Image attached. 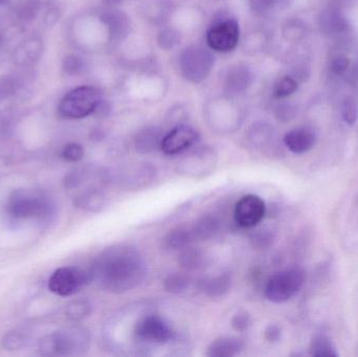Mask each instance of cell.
<instances>
[{
	"instance_id": "1f68e13d",
	"label": "cell",
	"mask_w": 358,
	"mask_h": 357,
	"mask_svg": "<svg viewBox=\"0 0 358 357\" xmlns=\"http://www.w3.org/2000/svg\"><path fill=\"white\" fill-rule=\"evenodd\" d=\"M21 87V81L15 75L0 78V102L14 96Z\"/></svg>"
},
{
	"instance_id": "f6af8a7d",
	"label": "cell",
	"mask_w": 358,
	"mask_h": 357,
	"mask_svg": "<svg viewBox=\"0 0 358 357\" xmlns=\"http://www.w3.org/2000/svg\"><path fill=\"white\" fill-rule=\"evenodd\" d=\"M349 65H350V62H349V59L347 57L338 56L332 61L331 69L334 73L341 75L349 68Z\"/></svg>"
},
{
	"instance_id": "44dd1931",
	"label": "cell",
	"mask_w": 358,
	"mask_h": 357,
	"mask_svg": "<svg viewBox=\"0 0 358 357\" xmlns=\"http://www.w3.org/2000/svg\"><path fill=\"white\" fill-rule=\"evenodd\" d=\"M231 280L229 275L206 277L198 280L197 287L202 293L210 298H220L231 289Z\"/></svg>"
},
{
	"instance_id": "b9f144b4",
	"label": "cell",
	"mask_w": 358,
	"mask_h": 357,
	"mask_svg": "<svg viewBox=\"0 0 358 357\" xmlns=\"http://www.w3.org/2000/svg\"><path fill=\"white\" fill-rule=\"evenodd\" d=\"M231 324L234 330L238 331V333H244L248 330L250 325V314L245 312H238L231 318Z\"/></svg>"
},
{
	"instance_id": "30bf717a",
	"label": "cell",
	"mask_w": 358,
	"mask_h": 357,
	"mask_svg": "<svg viewBox=\"0 0 358 357\" xmlns=\"http://www.w3.org/2000/svg\"><path fill=\"white\" fill-rule=\"evenodd\" d=\"M217 165V154L210 147H200L179 161L178 171L192 178L210 175Z\"/></svg>"
},
{
	"instance_id": "5b68a950",
	"label": "cell",
	"mask_w": 358,
	"mask_h": 357,
	"mask_svg": "<svg viewBox=\"0 0 358 357\" xmlns=\"http://www.w3.org/2000/svg\"><path fill=\"white\" fill-rule=\"evenodd\" d=\"M239 40L240 27L237 19L227 12L217 13L206 29V41L208 48L227 54L236 50Z\"/></svg>"
},
{
	"instance_id": "d590c367",
	"label": "cell",
	"mask_w": 358,
	"mask_h": 357,
	"mask_svg": "<svg viewBox=\"0 0 358 357\" xmlns=\"http://www.w3.org/2000/svg\"><path fill=\"white\" fill-rule=\"evenodd\" d=\"M311 354L315 357H336V348L328 340L319 339L311 346Z\"/></svg>"
},
{
	"instance_id": "4316f807",
	"label": "cell",
	"mask_w": 358,
	"mask_h": 357,
	"mask_svg": "<svg viewBox=\"0 0 358 357\" xmlns=\"http://www.w3.org/2000/svg\"><path fill=\"white\" fill-rule=\"evenodd\" d=\"M322 29L325 33H342L349 29L347 19L338 10H325L321 17Z\"/></svg>"
},
{
	"instance_id": "ac0fdd59",
	"label": "cell",
	"mask_w": 358,
	"mask_h": 357,
	"mask_svg": "<svg viewBox=\"0 0 358 357\" xmlns=\"http://www.w3.org/2000/svg\"><path fill=\"white\" fill-rule=\"evenodd\" d=\"M43 43L39 38H29L15 50L14 62L18 66H31L39 61Z\"/></svg>"
},
{
	"instance_id": "f546056e",
	"label": "cell",
	"mask_w": 358,
	"mask_h": 357,
	"mask_svg": "<svg viewBox=\"0 0 358 357\" xmlns=\"http://www.w3.org/2000/svg\"><path fill=\"white\" fill-rule=\"evenodd\" d=\"M298 82L292 75H285L278 80L273 86V94L275 99H284L294 94L298 89Z\"/></svg>"
},
{
	"instance_id": "ba28073f",
	"label": "cell",
	"mask_w": 358,
	"mask_h": 357,
	"mask_svg": "<svg viewBox=\"0 0 358 357\" xmlns=\"http://www.w3.org/2000/svg\"><path fill=\"white\" fill-rule=\"evenodd\" d=\"M90 283H92L90 270L77 266H65L52 272L48 286L50 293L59 297H71Z\"/></svg>"
},
{
	"instance_id": "d6986e66",
	"label": "cell",
	"mask_w": 358,
	"mask_h": 357,
	"mask_svg": "<svg viewBox=\"0 0 358 357\" xmlns=\"http://www.w3.org/2000/svg\"><path fill=\"white\" fill-rule=\"evenodd\" d=\"M107 197L102 189L86 191L73 196L76 207L86 213H99L107 205Z\"/></svg>"
},
{
	"instance_id": "bcb514c9",
	"label": "cell",
	"mask_w": 358,
	"mask_h": 357,
	"mask_svg": "<svg viewBox=\"0 0 358 357\" xmlns=\"http://www.w3.org/2000/svg\"><path fill=\"white\" fill-rule=\"evenodd\" d=\"M282 337V330L277 325H269L266 329H265L264 337L269 343H275L279 342Z\"/></svg>"
},
{
	"instance_id": "d4e9b609",
	"label": "cell",
	"mask_w": 358,
	"mask_h": 357,
	"mask_svg": "<svg viewBox=\"0 0 358 357\" xmlns=\"http://www.w3.org/2000/svg\"><path fill=\"white\" fill-rule=\"evenodd\" d=\"M178 263L187 270H203L208 266V257L202 249L197 247H185L180 249L178 255Z\"/></svg>"
},
{
	"instance_id": "6da1fadb",
	"label": "cell",
	"mask_w": 358,
	"mask_h": 357,
	"mask_svg": "<svg viewBox=\"0 0 358 357\" xmlns=\"http://www.w3.org/2000/svg\"><path fill=\"white\" fill-rule=\"evenodd\" d=\"M92 282L113 293L140 286L147 277V263L136 247L115 245L103 251L90 268Z\"/></svg>"
},
{
	"instance_id": "8fae6325",
	"label": "cell",
	"mask_w": 358,
	"mask_h": 357,
	"mask_svg": "<svg viewBox=\"0 0 358 357\" xmlns=\"http://www.w3.org/2000/svg\"><path fill=\"white\" fill-rule=\"evenodd\" d=\"M134 335L138 341L151 345H164L174 337L170 325L159 316H147L136 323Z\"/></svg>"
},
{
	"instance_id": "8d00e7d4",
	"label": "cell",
	"mask_w": 358,
	"mask_h": 357,
	"mask_svg": "<svg viewBox=\"0 0 358 357\" xmlns=\"http://www.w3.org/2000/svg\"><path fill=\"white\" fill-rule=\"evenodd\" d=\"M85 154L83 147L77 143L67 144L61 152V157L67 163H79Z\"/></svg>"
},
{
	"instance_id": "7bdbcfd3",
	"label": "cell",
	"mask_w": 358,
	"mask_h": 357,
	"mask_svg": "<svg viewBox=\"0 0 358 357\" xmlns=\"http://www.w3.org/2000/svg\"><path fill=\"white\" fill-rule=\"evenodd\" d=\"M14 132V123L8 112H0V138H10Z\"/></svg>"
},
{
	"instance_id": "4fadbf2b",
	"label": "cell",
	"mask_w": 358,
	"mask_h": 357,
	"mask_svg": "<svg viewBox=\"0 0 358 357\" xmlns=\"http://www.w3.org/2000/svg\"><path fill=\"white\" fill-rule=\"evenodd\" d=\"M199 140V133L197 130L191 126H176L171 131L164 136L162 140L161 149L166 155L180 154L183 151L187 150Z\"/></svg>"
},
{
	"instance_id": "4dcf8cb0",
	"label": "cell",
	"mask_w": 358,
	"mask_h": 357,
	"mask_svg": "<svg viewBox=\"0 0 358 357\" xmlns=\"http://www.w3.org/2000/svg\"><path fill=\"white\" fill-rule=\"evenodd\" d=\"M189 277L183 274H179V272L169 275L164 281V286H165L166 291L172 293H182L189 287Z\"/></svg>"
},
{
	"instance_id": "ab89813d",
	"label": "cell",
	"mask_w": 358,
	"mask_h": 357,
	"mask_svg": "<svg viewBox=\"0 0 358 357\" xmlns=\"http://www.w3.org/2000/svg\"><path fill=\"white\" fill-rule=\"evenodd\" d=\"M280 0H248L250 10L256 15H265L277 6Z\"/></svg>"
},
{
	"instance_id": "e575fe53",
	"label": "cell",
	"mask_w": 358,
	"mask_h": 357,
	"mask_svg": "<svg viewBox=\"0 0 358 357\" xmlns=\"http://www.w3.org/2000/svg\"><path fill=\"white\" fill-rule=\"evenodd\" d=\"M63 71L69 75H78L86 71V63L83 59L75 54H69L63 60Z\"/></svg>"
},
{
	"instance_id": "9a60e30c",
	"label": "cell",
	"mask_w": 358,
	"mask_h": 357,
	"mask_svg": "<svg viewBox=\"0 0 358 357\" xmlns=\"http://www.w3.org/2000/svg\"><path fill=\"white\" fill-rule=\"evenodd\" d=\"M254 78V73L248 65L243 63L231 65L225 73V90L233 96L243 94L252 86Z\"/></svg>"
},
{
	"instance_id": "c3c4849f",
	"label": "cell",
	"mask_w": 358,
	"mask_h": 357,
	"mask_svg": "<svg viewBox=\"0 0 358 357\" xmlns=\"http://www.w3.org/2000/svg\"><path fill=\"white\" fill-rule=\"evenodd\" d=\"M107 8H117V6L123 2V0H103Z\"/></svg>"
},
{
	"instance_id": "60d3db41",
	"label": "cell",
	"mask_w": 358,
	"mask_h": 357,
	"mask_svg": "<svg viewBox=\"0 0 358 357\" xmlns=\"http://www.w3.org/2000/svg\"><path fill=\"white\" fill-rule=\"evenodd\" d=\"M296 107L290 104H281L275 109V117L281 123H288L296 117Z\"/></svg>"
},
{
	"instance_id": "836d02e7",
	"label": "cell",
	"mask_w": 358,
	"mask_h": 357,
	"mask_svg": "<svg viewBox=\"0 0 358 357\" xmlns=\"http://www.w3.org/2000/svg\"><path fill=\"white\" fill-rule=\"evenodd\" d=\"M342 117L348 125H353L358 119V102L355 96L345 98L342 104Z\"/></svg>"
},
{
	"instance_id": "8992f818",
	"label": "cell",
	"mask_w": 358,
	"mask_h": 357,
	"mask_svg": "<svg viewBox=\"0 0 358 357\" xmlns=\"http://www.w3.org/2000/svg\"><path fill=\"white\" fill-rule=\"evenodd\" d=\"M179 71L189 83L203 82L212 73L215 57L210 50L200 45H189L179 56Z\"/></svg>"
},
{
	"instance_id": "7c38bea8",
	"label": "cell",
	"mask_w": 358,
	"mask_h": 357,
	"mask_svg": "<svg viewBox=\"0 0 358 357\" xmlns=\"http://www.w3.org/2000/svg\"><path fill=\"white\" fill-rule=\"evenodd\" d=\"M266 213L264 201L257 195H245L235 207V221L240 228H252L258 226Z\"/></svg>"
},
{
	"instance_id": "7a4b0ae2",
	"label": "cell",
	"mask_w": 358,
	"mask_h": 357,
	"mask_svg": "<svg viewBox=\"0 0 358 357\" xmlns=\"http://www.w3.org/2000/svg\"><path fill=\"white\" fill-rule=\"evenodd\" d=\"M6 213L13 221L48 224L56 217L57 205L50 194L41 189L21 188L8 195Z\"/></svg>"
},
{
	"instance_id": "cb8c5ba5",
	"label": "cell",
	"mask_w": 358,
	"mask_h": 357,
	"mask_svg": "<svg viewBox=\"0 0 358 357\" xmlns=\"http://www.w3.org/2000/svg\"><path fill=\"white\" fill-rule=\"evenodd\" d=\"M248 142L259 150L265 152L271 151L275 140V131L271 126L264 123H258L252 125L248 130Z\"/></svg>"
},
{
	"instance_id": "f907efd6",
	"label": "cell",
	"mask_w": 358,
	"mask_h": 357,
	"mask_svg": "<svg viewBox=\"0 0 358 357\" xmlns=\"http://www.w3.org/2000/svg\"><path fill=\"white\" fill-rule=\"evenodd\" d=\"M8 0H0V6H4V4L8 3Z\"/></svg>"
},
{
	"instance_id": "3957f363",
	"label": "cell",
	"mask_w": 358,
	"mask_h": 357,
	"mask_svg": "<svg viewBox=\"0 0 358 357\" xmlns=\"http://www.w3.org/2000/svg\"><path fill=\"white\" fill-rule=\"evenodd\" d=\"M90 344L92 335L88 329L69 326L42 337L37 351L41 356H82L90 350Z\"/></svg>"
},
{
	"instance_id": "484cf974",
	"label": "cell",
	"mask_w": 358,
	"mask_h": 357,
	"mask_svg": "<svg viewBox=\"0 0 358 357\" xmlns=\"http://www.w3.org/2000/svg\"><path fill=\"white\" fill-rule=\"evenodd\" d=\"M194 242L191 230L178 228L170 231L163 239L164 249L167 251H180Z\"/></svg>"
},
{
	"instance_id": "7402d4cb",
	"label": "cell",
	"mask_w": 358,
	"mask_h": 357,
	"mask_svg": "<svg viewBox=\"0 0 358 357\" xmlns=\"http://www.w3.org/2000/svg\"><path fill=\"white\" fill-rule=\"evenodd\" d=\"M194 242L214 238L220 230V221L214 215H203L196 220L191 228Z\"/></svg>"
},
{
	"instance_id": "52a82bcc",
	"label": "cell",
	"mask_w": 358,
	"mask_h": 357,
	"mask_svg": "<svg viewBox=\"0 0 358 357\" xmlns=\"http://www.w3.org/2000/svg\"><path fill=\"white\" fill-rule=\"evenodd\" d=\"M108 172L96 166L85 165L75 168L65 175L63 186L73 196L86 191L102 189L109 182Z\"/></svg>"
},
{
	"instance_id": "603a6c76",
	"label": "cell",
	"mask_w": 358,
	"mask_h": 357,
	"mask_svg": "<svg viewBox=\"0 0 358 357\" xmlns=\"http://www.w3.org/2000/svg\"><path fill=\"white\" fill-rule=\"evenodd\" d=\"M244 345L241 340L236 337H220L210 343L206 350V356L231 357L241 354Z\"/></svg>"
},
{
	"instance_id": "74e56055",
	"label": "cell",
	"mask_w": 358,
	"mask_h": 357,
	"mask_svg": "<svg viewBox=\"0 0 358 357\" xmlns=\"http://www.w3.org/2000/svg\"><path fill=\"white\" fill-rule=\"evenodd\" d=\"M306 34V29L298 20H292L284 27L283 36L288 41L296 42L302 39Z\"/></svg>"
},
{
	"instance_id": "9c48e42d",
	"label": "cell",
	"mask_w": 358,
	"mask_h": 357,
	"mask_svg": "<svg viewBox=\"0 0 358 357\" xmlns=\"http://www.w3.org/2000/svg\"><path fill=\"white\" fill-rule=\"evenodd\" d=\"M305 278V272L301 268H292L278 272L267 282L265 296L273 303L288 301L302 289Z\"/></svg>"
},
{
	"instance_id": "5bb4252c",
	"label": "cell",
	"mask_w": 358,
	"mask_h": 357,
	"mask_svg": "<svg viewBox=\"0 0 358 357\" xmlns=\"http://www.w3.org/2000/svg\"><path fill=\"white\" fill-rule=\"evenodd\" d=\"M157 175V168L152 163H136L122 172L119 182L122 187L129 190H141L152 184Z\"/></svg>"
},
{
	"instance_id": "2e32d148",
	"label": "cell",
	"mask_w": 358,
	"mask_h": 357,
	"mask_svg": "<svg viewBox=\"0 0 358 357\" xmlns=\"http://www.w3.org/2000/svg\"><path fill=\"white\" fill-rule=\"evenodd\" d=\"M100 20L106 27L111 40H123L129 35L130 19L123 10L107 8L101 13Z\"/></svg>"
},
{
	"instance_id": "83f0119b",
	"label": "cell",
	"mask_w": 358,
	"mask_h": 357,
	"mask_svg": "<svg viewBox=\"0 0 358 357\" xmlns=\"http://www.w3.org/2000/svg\"><path fill=\"white\" fill-rule=\"evenodd\" d=\"M29 343L31 337L29 333L19 330L8 331L1 339V347L8 352L20 351L27 347Z\"/></svg>"
},
{
	"instance_id": "d6a6232c",
	"label": "cell",
	"mask_w": 358,
	"mask_h": 357,
	"mask_svg": "<svg viewBox=\"0 0 358 357\" xmlns=\"http://www.w3.org/2000/svg\"><path fill=\"white\" fill-rule=\"evenodd\" d=\"M179 40L180 38L176 29H171V27H164L159 33L157 43L162 50H173L178 45Z\"/></svg>"
},
{
	"instance_id": "ee69618b",
	"label": "cell",
	"mask_w": 358,
	"mask_h": 357,
	"mask_svg": "<svg viewBox=\"0 0 358 357\" xmlns=\"http://www.w3.org/2000/svg\"><path fill=\"white\" fill-rule=\"evenodd\" d=\"M271 240H273V236L268 231L265 230L257 231L250 237V241H252L254 247H260V249L268 247Z\"/></svg>"
},
{
	"instance_id": "681fc988",
	"label": "cell",
	"mask_w": 358,
	"mask_h": 357,
	"mask_svg": "<svg viewBox=\"0 0 358 357\" xmlns=\"http://www.w3.org/2000/svg\"><path fill=\"white\" fill-rule=\"evenodd\" d=\"M31 1L36 2L39 4L40 6H44V4L50 3V0H31Z\"/></svg>"
},
{
	"instance_id": "ffe728a7",
	"label": "cell",
	"mask_w": 358,
	"mask_h": 357,
	"mask_svg": "<svg viewBox=\"0 0 358 357\" xmlns=\"http://www.w3.org/2000/svg\"><path fill=\"white\" fill-rule=\"evenodd\" d=\"M163 131L157 126H148L141 130L136 136L134 146L141 154H148L157 148H161L163 140Z\"/></svg>"
},
{
	"instance_id": "7dc6e473",
	"label": "cell",
	"mask_w": 358,
	"mask_h": 357,
	"mask_svg": "<svg viewBox=\"0 0 358 357\" xmlns=\"http://www.w3.org/2000/svg\"><path fill=\"white\" fill-rule=\"evenodd\" d=\"M59 16H60V14H59V10L56 8H48V12L44 15V22L48 27L54 25L59 20Z\"/></svg>"
},
{
	"instance_id": "e0dca14e",
	"label": "cell",
	"mask_w": 358,
	"mask_h": 357,
	"mask_svg": "<svg viewBox=\"0 0 358 357\" xmlns=\"http://www.w3.org/2000/svg\"><path fill=\"white\" fill-rule=\"evenodd\" d=\"M317 136L307 128H298L287 132L284 136V144L292 152L302 154L315 146Z\"/></svg>"
},
{
	"instance_id": "277c9868",
	"label": "cell",
	"mask_w": 358,
	"mask_h": 357,
	"mask_svg": "<svg viewBox=\"0 0 358 357\" xmlns=\"http://www.w3.org/2000/svg\"><path fill=\"white\" fill-rule=\"evenodd\" d=\"M103 94L94 86L84 85L67 92L58 107L61 117L80 119L96 113L102 104Z\"/></svg>"
},
{
	"instance_id": "f35d334b",
	"label": "cell",
	"mask_w": 358,
	"mask_h": 357,
	"mask_svg": "<svg viewBox=\"0 0 358 357\" xmlns=\"http://www.w3.org/2000/svg\"><path fill=\"white\" fill-rule=\"evenodd\" d=\"M40 8L41 6L36 2L31 1V0H25L24 3L19 8V18L25 22L34 20L37 17Z\"/></svg>"
},
{
	"instance_id": "f1b7e54d",
	"label": "cell",
	"mask_w": 358,
	"mask_h": 357,
	"mask_svg": "<svg viewBox=\"0 0 358 357\" xmlns=\"http://www.w3.org/2000/svg\"><path fill=\"white\" fill-rule=\"evenodd\" d=\"M92 305L88 300L78 299L71 301L65 308V316L71 322H81L90 316Z\"/></svg>"
}]
</instances>
